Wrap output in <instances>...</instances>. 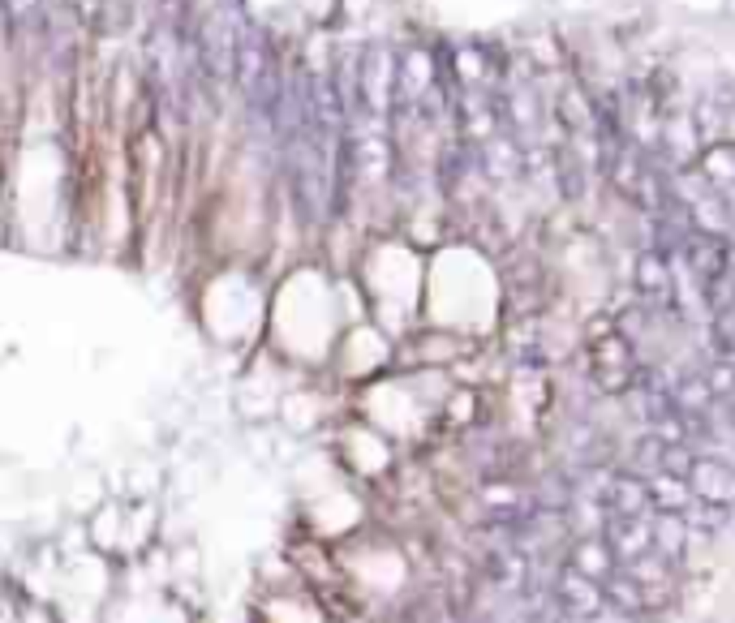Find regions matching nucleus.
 I'll list each match as a JSON object with an SVG mask.
<instances>
[{
    "label": "nucleus",
    "instance_id": "nucleus-18",
    "mask_svg": "<svg viewBox=\"0 0 735 623\" xmlns=\"http://www.w3.org/2000/svg\"><path fill=\"white\" fill-rule=\"evenodd\" d=\"M714 353L735 361V306L714 314Z\"/></svg>",
    "mask_w": 735,
    "mask_h": 623
},
{
    "label": "nucleus",
    "instance_id": "nucleus-10",
    "mask_svg": "<svg viewBox=\"0 0 735 623\" xmlns=\"http://www.w3.org/2000/svg\"><path fill=\"white\" fill-rule=\"evenodd\" d=\"M649 494H653V512H671V516H688V507L697 503L688 477L666 473V469L649 473Z\"/></svg>",
    "mask_w": 735,
    "mask_h": 623
},
{
    "label": "nucleus",
    "instance_id": "nucleus-4",
    "mask_svg": "<svg viewBox=\"0 0 735 623\" xmlns=\"http://www.w3.org/2000/svg\"><path fill=\"white\" fill-rule=\"evenodd\" d=\"M684 258H688L692 276L701 280V289H710V284H718V280H727V276H731L735 254H731V245H727V236H723V232L692 228L688 236H684Z\"/></svg>",
    "mask_w": 735,
    "mask_h": 623
},
{
    "label": "nucleus",
    "instance_id": "nucleus-17",
    "mask_svg": "<svg viewBox=\"0 0 735 623\" xmlns=\"http://www.w3.org/2000/svg\"><path fill=\"white\" fill-rule=\"evenodd\" d=\"M706 378H710V387H714V395L718 400H735V361H727V357H714L710 361V370H706Z\"/></svg>",
    "mask_w": 735,
    "mask_h": 623
},
{
    "label": "nucleus",
    "instance_id": "nucleus-20",
    "mask_svg": "<svg viewBox=\"0 0 735 623\" xmlns=\"http://www.w3.org/2000/svg\"><path fill=\"white\" fill-rule=\"evenodd\" d=\"M5 5H9V18H13V22H26V13H35L39 0H5Z\"/></svg>",
    "mask_w": 735,
    "mask_h": 623
},
{
    "label": "nucleus",
    "instance_id": "nucleus-7",
    "mask_svg": "<svg viewBox=\"0 0 735 623\" xmlns=\"http://www.w3.org/2000/svg\"><path fill=\"white\" fill-rule=\"evenodd\" d=\"M602 533L611 541V550L619 563H636L645 559L649 550H658V537H653V520L649 516H606L602 520Z\"/></svg>",
    "mask_w": 735,
    "mask_h": 623
},
{
    "label": "nucleus",
    "instance_id": "nucleus-16",
    "mask_svg": "<svg viewBox=\"0 0 735 623\" xmlns=\"http://www.w3.org/2000/svg\"><path fill=\"white\" fill-rule=\"evenodd\" d=\"M666 452H671V443H662L658 435H645L641 443L632 447V460H636V469H641V473L649 477V473L666 469Z\"/></svg>",
    "mask_w": 735,
    "mask_h": 623
},
{
    "label": "nucleus",
    "instance_id": "nucleus-2",
    "mask_svg": "<svg viewBox=\"0 0 735 623\" xmlns=\"http://www.w3.org/2000/svg\"><path fill=\"white\" fill-rule=\"evenodd\" d=\"M636 374H641V365H636L632 340L619 331V323L598 318L594 335H589V382L602 395H624L636 387Z\"/></svg>",
    "mask_w": 735,
    "mask_h": 623
},
{
    "label": "nucleus",
    "instance_id": "nucleus-9",
    "mask_svg": "<svg viewBox=\"0 0 735 623\" xmlns=\"http://www.w3.org/2000/svg\"><path fill=\"white\" fill-rule=\"evenodd\" d=\"M568 563L581 567L585 576H594V581H606V576H615V572L624 567V563L615 559L606 533H585V537H577V541L568 546Z\"/></svg>",
    "mask_w": 735,
    "mask_h": 623
},
{
    "label": "nucleus",
    "instance_id": "nucleus-14",
    "mask_svg": "<svg viewBox=\"0 0 735 623\" xmlns=\"http://www.w3.org/2000/svg\"><path fill=\"white\" fill-rule=\"evenodd\" d=\"M525 572H529V563H525L520 550H494L486 559V576L499 585V589H520L525 585Z\"/></svg>",
    "mask_w": 735,
    "mask_h": 623
},
{
    "label": "nucleus",
    "instance_id": "nucleus-6",
    "mask_svg": "<svg viewBox=\"0 0 735 623\" xmlns=\"http://www.w3.org/2000/svg\"><path fill=\"white\" fill-rule=\"evenodd\" d=\"M606 516H649L653 512V494H649V477L641 473H611L598 494Z\"/></svg>",
    "mask_w": 735,
    "mask_h": 623
},
{
    "label": "nucleus",
    "instance_id": "nucleus-21",
    "mask_svg": "<svg viewBox=\"0 0 735 623\" xmlns=\"http://www.w3.org/2000/svg\"><path fill=\"white\" fill-rule=\"evenodd\" d=\"M589 623H636V615H628V611H619V606H606V611H602L598 619H589Z\"/></svg>",
    "mask_w": 735,
    "mask_h": 623
},
{
    "label": "nucleus",
    "instance_id": "nucleus-13",
    "mask_svg": "<svg viewBox=\"0 0 735 623\" xmlns=\"http://www.w3.org/2000/svg\"><path fill=\"white\" fill-rule=\"evenodd\" d=\"M602 585H606V602L619 606V611H628V615H645V611H649L645 589L632 581V572H628V567H619L615 576H606Z\"/></svg>",
    "mask_w": 735,
    "mask_h": 623
},
{
    "label": "nucleus",
    "instance_id": "nucleus-1",
    "mask_svg": "<svg viewBox=\"0 0 735 623\" xmlns=\"http://www.w3.org/2000/svg\"><path fill=\"white\" fill-rule=\"evenodd\" d=\"M241 39H245V26H241L237 0H215V5L206 9L202 26H198V65H202V73L215 77V82L237 77Z\"/></svg>",
    "mask_w": 735,
    "mask_h": 623
},
{
    "label": "nucleus",
    "instance_id": "nucleus-8",
    "mask_svg": "<svg viewBox=\"0 0 735 623\" xmlns=\"http://www.w3.org/2000/svg\"><path fill=\"white\" fill-rule=\"evenodd\" d=\"M688 486L697 494V503H710V507H735V469L718 456L697 452L692 460V473H688Z\"/></svg>",
    "mask_w": 735,
    "mask_h": 623
},
{
    "label": "nucleus",
    "instance_id": "nucleus-15",
    "mask_svg": "<svg viewBox=\"0 0 735 623\" xmlns=\"http://www.w3.org/2000/svg\"><path fill=\"white\" fill-rule=\"evenodd\" d=\"M555 172H559V189H564V198H581L585 189V164L568 147H555Z\"/></svg>",
    "mask_w": 735,
    "mask_h": 623
},
{
    "label": "nucleus",
    "instance_id": "nucleus-3",
    "mask_svg": "<svg viewBox=\"0 0 735 623\" xmlns=\"http://www.w3.org/2000/svg\"><path fill=\"white\" fill-rule=\"evenodd\" d=\"M551 589H555V606H559V611H564L568 619H577V623L598 619L606 606H611V602H606V585L594 581V576H585V572L572 567L568 559L555 567Z\"/></svg>",
    "mask_w": 735,
    "mask_h": 623
},
{
    "label": "nucleus",
    "instance_id": "nucleus-19",
    "mask_svg": "<svg viewBox=\"0 0 735 623\" xmlns=\"http://www.w3.org/2000/svg\"><path fill=\"white\" fill-rule=\"evenodd\" d=\"M706 172L714 181H731L735 177V151L731 147H714L710 155H706Z\"/></svg>",
    "mask_w": 735,
    "mask_h": 623
},
{
    "label": "nucleus",
    "instance_id": "nucleus-11",
    "mask_svg": "<svg viewBox=\"0 0 735 623\" xmlns=\"http://www.w3.org/2000/svg\"><path fill=\"white\" fill-rule=\"evenodd\" d=\"M671 395H675V404H679L684 413H697V417H714V408H718V395H714V387H710L706 370L679 374L675 382H671Z\"/></svg>",
    "mask_w": 735,
    "mask_h": 623
},
{
    "label": "nucleus",
    "instance_id": "nucleus-5",
    "mask_svg": "<svg viewBox=\"0 0 735 623\" xmlns=\"http://www.w3.org/2000/svg\"><path fill=\"white\" fill-rule=\"evenodd\" d=\"M632 284H636V297H641L649 310H666V314L679 310V306H675V276H671L662 249H645L641 258H636Z\"/></svg>",
    "mask_w": 735,
    "mask_h": 623
},
{
    "label": "nucleus",
    "instance_id": "nucleus-12",
    "mask_svg": "<svg viewBox=\"0 0 735 623\" xmlns=\"http://www.w3.org/2000/svg\"><path fill=\"white\" fill-rule=\"evenodd\" d=\"M692 524L688 516H671V512H653V537H658V550L671 559V563H688V541H692Z\"/></svg>",
    "mask_w": 735,
    "mask_h": 623
}]
</instances>
